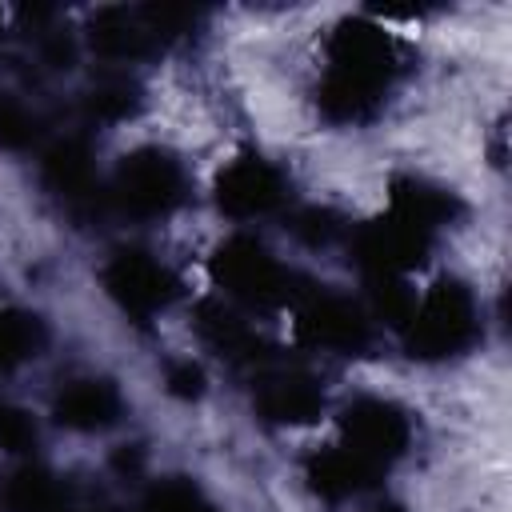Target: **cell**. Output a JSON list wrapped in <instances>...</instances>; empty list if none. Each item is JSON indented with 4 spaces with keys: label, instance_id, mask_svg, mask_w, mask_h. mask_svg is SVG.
Listing matches in <instances>:
<instances>
[{
    "label": "cell",
    "instance_id": "6da1fadb",
    "mask_svg": "<svg viewBox=\"0 0 512 512\" xmlns=\"http://www.w3.org/2000/svg\"><path fill=\"white\" fill-rule=\"evenodd\" d=\"M400 68L396 40L368 16H344L328 36V68L316 88V108L332 124H364L384 104Z\"/></svg>",
    "mask_w": 512,
    "mask_h": 512
},
{
    "label": "cell",
    "instance_id": "7a4b0ae2",
    "mask_svg": "<svg viewBox=\"0 0 512 512\" xmlns=\"http://www.w3.org/2000/svg\"><path fill=\"white\" fill-rule=\"evenodd\" d=\"M480 336V308L476 296L460 280H436L420 300L412 320L404 324V348L412 360L436 364L464 356Z\"/></svg>",
    "mask_w": 512,
    "mask_h": 512
},
{
    "label": "cell",
    "instance_id": "3957f363",
    "mask_svg": "<svg viewBox=\"0 0 512 512\" xmlns=\"http://www.w3.org/2000/svg\"><path fill=\"white\" fill-rule=\"evenodd\" d=\"M212 284L248 308H280L300 296L296 276L256 240V236H228L208 256Z\"/></svg>",
    "mask_w": 512,
    "mask_h": 512
},
{
    "label": "cell",
    "instance_id": "277c9868",
    "mask_svg": "<svg viewBox=\"0 0 512 512\" xmlns=\"http://www.w3.org/2000/svg\"><path fill=\"white\" fill-rule=\"evenodd\" d=\"M184 196H188L184 164L168 148H156V144L132 148L116 164L112 188H108V200L132 220H160L176 212Z\"/></svg>",
    "mask_w": 512,
    "mask_h": 512
},
{
    "label": "cell",
    "instance_id": "5b68a950",
    "mask_svg": "<svg viewBox=\"0 0 512 512\" xmlns=\"http://www.w3.org/2000/svg\"><path fill=\"white\" fill-rule=\"evenodd\" d=\"M100 280H104V292L116 300V308L128 312L132 320L160 316L176 300V292H180L176 272L160 256H152L144 248H120V252H112L108 264H104V272H100Z\"/></svg>",
    "mask_w": 512,
    "mask_h": 512
},
{
    "label": "cell",
    "instance_id": "8992f818",
    "mask_svg": "<svg viewBox=\"0 0 512 512\" xmlns=\"http://www.w3.org/2000/svg\"><path fill=\"white\" fill-rule=\"evenodd\" d=\"M296 336L320 352L360 356L372 344V320H368L364 304H356L352 296L312 288V292H300Z\"/></svg>",
    "mask_w": 512,
    "mask_h": 512
},
{
    "label": "cell",
    "instance_id": "52a82bcc",
    "mask_svg": "<svg viewBox=\"0 0 512 512\" xmlns=\"http://www.w3.org/2000/svg\"><path fill=\"white\" fill-rule=\"evenodd\" d=\"M340 432L352 452L372 460L376 468L400 460L412 448V416L384 396H356L340 412Z\"/></svg>",
    "mask_w": 512,
    "mask_h": 512
},
{
    "label": "cell",
    "instance_id": "ba28073f",
    "mask_svg": "<svg viewBox=\"0 0 512 512\" xmlns=\"http://www.w3.org/2000/svg\"><path fill=\"white\" fill-rule=\"evenodd\" d=\"M284 172L264 160L260 152H240L232 156L220 172H216V184H212V196H216V208L232 220H256V216H268L272 208L284 204Z\"/></svg>",
    "mask_w": 512,
    "mask_h": 512
},
{
    "label": "cell",
    "instance_id": "9c48e42d",
    "mask_svg": "<svg viewBox=\"0 0 512 512\" xmlns=\"http://www.w3.org/2000/svg\"><path fill=\"white\" fill-rule=\"evenodd\" d=\"M428 256V236L416 232L412 224L396 220L392 212L388 216H376V220H364L356 232H352V260L372 276H408L412 268H420Z\"/></svg>",
    "mask_w": 512,
    "mask_h": 512
},
{
    "label": "cell",
    "instance_id": "30bf717a",
    "mask_svg": "<svg viewBox=\"0 0 512 512\" xmlns=\"http://www.w3.org/2000/svg\"><path fill=\"white\" fill-rule=\"evenodd\" d=\"M252 408L268 424H312L324 412V388L308 372H268L252 388Z\"/></svg>",
    "mask_w": 512,
    "mask_h": 512
},
{
    "label": "cell",
    "instance_id": "8fae6325",
    "mask_svg": "<svg viewBox=\"0 0 512 512\" xmlns=\"http://www.w3.org/2000/svg\"><path fill=\"white\" fill-rule=\"evenodd\" d=\"M380 468L372 460H364L360 452H352L348 444H328L308 452L304 460V484L312 496L328 500V504H344L360 492H368L376 484Z\"/></svg>",
    "mask_w": 512,
    "mask_h": 512
},
{
    "label": "cell",
    "instance_id": "7c38bea8",
    "mask_svg": "<svg viewBox=\"0 0 512 512\" xmlns=\"http://www.w3.org/2000/svg\"><path fill=\"white\" fill-rule=\"evenodd\" d=\"M124 412V396L104 376H76L52 396V420L68 432H100L112 428Z\"/></svg>",
    "mask_w": 512,
    "mask_h": 512
},
{
    "label": "cell",
    "instance_id": "4fadbf2b",
    "mask_svg": "<svg viewBox=\"0 0 512 512\" xmlns=\"http://www.w3.org/2000/svg\"><path fill=\"white\" fill-rule=\"evenodd\" d=\"M44 184L72 208H92L96 204V160L84 136H60L44 148L40 156Z\"/></svg>",
    "mask_w": 512,
    "mask_h": 512
},
{
    "label": "cell",
    "instance_id": "5bb4252c",
    "mask_svg": "<svg viewBox=\"0 0 512 512\" xmlns=\"http://www.w3.org/2000/svg\"><path fill=\"white\" fill-rule=\"evenodd\" d=\"M392 216L396 220H404V224H412L416 232H424V236H432L436 228H448V224H456L460 220V196L452 192V188H444V184H436V180H424V176H396L392 180Z\"/></svg>",
    "mask_w": 512,
    "mask_h": 512
},
{
    "label": "cell",
    "instance_id": "9a60e30c",
    "mask_svg": "<svg viewBox=\"0 0 512 512\" xmlns=\"http://www.w3.org/2000/svg\"><path fill=\"white\" fill-rule=\"evenodd\" d=\"M88 44L100 60H112V64H128V60H140L148 56L156 44V36L148 32L140 8H100L92 20H88Z\"/></svg>",
    "mask_w": 512,
    "mask_h": 512
},
{
    "label": "cell",
    "instance_id": "2e32d148",
    "mask_svg": "<svg viewBox=\"0 0 512 512\" xmlns=\"http://www.w3.org/2000/svg\"><path fill=\"white\" fill-rule=\"evenodd\" d=\"M4 512H76V488L48 468H16L0 484Z\"/></svg>",
    "mask_w": 512,
    "mask_h": 512
},
{
    "label": "cell",
    "instance_id": "e0dca14e",
    "mask_svg": "<svg viewBox=\"0 0 512 512\" xmlns=\"http://www.w3.org/2000/svg\"><path fill=\"white\" fill-rule=\"evenodd\" d=\"M196 332H200V340L212 348V352H220L224 360H232V364H256V360H264V340L256 336V328L248 324V320H240L232 308H224V304H216V300H204L200 308H196Z\"/></svg>",
    "mask_w": 512,
    "mask_h": 512
},
{
    "label": "cell",
    "instance_id": "ac0fdd59",
    "mask_svg": "<svg viewBox=\"0 0 512 512\" xmlns=\"http://www.w3.org/2000/svg\"><path fill=\"white\" fill-rule=\"evenodd\" d=\"M48 340V328L36 312L24 308H0V372H12L40 356Z\"/></svg>",
    "mask_w": 512,
    "mask_h": 512
},
{
    "label": "cell",
    "instance_id": "d6986e66",
    "mask_svg": "<svg viewBox=\"0 0 512 512\" xmlns=\"http://www.w3.org/2000/svg\"><path fill=\"white\" fill-rule=\"evenodd\" d=\"M364 312H368V320H380V324L404 332V324L416 312V296H412V288L400 276H372L368 280V308Z\"/></svg>",
    "mask_w": 512,
    "mask_h": 512
},
{
    "label": "cell",
    "instance_id": "ffe728a7",
    "mask_svg": "<svg viewBox=\"0 0 512 512\" xmlns=\"http://www.w3.org/2000/svg\"><path fill=\"white\" fill-rule=\"evenodd\" d=\"M140 108V88L124 76H108L100 80L88 96H84V112L100 124H116V120H128L132 112Z\"/></svg>",
    "mask_w": 512,
    "mask_h": 512
},
{
    "label": "cell",
    "instance_id": "44dd1931",
    "mask_svg": "<svg viewBox=\"0 0 512 512\" xmlns=\"http://www.w3.org/2000/svg\"><path fill=\"white\" fill-rule=\"evenodd\" d=\"M144 512H216L212 500L184 476H168L160 484L148 488L144 496Z\"/></svg>",
    "mask_w": 512,
    "mask_h": 512
},
{
    "label": "cell",
    "instance_id": "7402d4cb",
    "mask_svg": "<svg viewBox=\"0 0 512 512\" xmlns=\"http://www.w3.org/2000/svg\"><path fill=\"white\" fill-rule=\"evenodd\" d=\"M36 136H40V116L16 96H0V148L24 152L36 144Z\"/></svg>",
    "mask_w": 512,
    "mask_h": 512
},
{
    "label": "cell",
    "instance_id": "603a6c76",
    "mask_svg": "<svg viewBox=\"0 0 512 512\" xmlns=\"http://www.w3.org/2000/svg\"><path fill=\"white\" fill-rule=\"evenodd\" d=\"M36 440H40V432H36L32 412L20 404H0V448L12 456H24L36 448Z\"/></svg>",
    "mask_w": 512,
    "mask_h": 512
},
{
    "label": "cell",
    "instance_id": "cb8c5ba5",
    "mask_svg": "<svg viewBox=\"0 0 512 512\" xmlns=\"http://www.w3.org/2000/svg\"><path fill=\"white\" fill-rule=\"evenodd\" d=\"M340 216L332 212V208H304V212H296V220H292V232L304 240V244H332L336 236H340Z\"/></svg>",
    "mask_w": 512,
    "mask_h": 512
},
{
    "label": "cell",
    "instance_id": "d4e9b609",
    "mask_svg": "<svg viewBox=\"0 0 512 512\" xmlns=\"http://www.w3.org/2000/svg\"><path fill=\"white\" fill-rule=\"evenodd\" d=\"M164 384L176 400H200L204 396V368L192 360H172L164 368Z\"/></svg>",
    "mask_w": 512,
    "mask_h": 512
},
{
    "label": "cell",
    "instance_id": "484cf974",
    "mask_svg": "<svg viewBox=\"0 0 512 512\" xmlns=\"http://www.w3.org/2000/svg\"><path fill=\"white\" fill-rule=\"evenodd\" d=\"M372 512H404V508H396V504H384V508H372Z\"/></svg>",
    "mask_w": 512,
    "mask_h": 512
},
{
    "label": "cell",
    "instance_id": "4316f807",
    "mask_svg": "<svg viewBox=\"0 0 512 512\" xmlns=\"http://www.w3.org/2000/svg\"><path fill=\"white\" fill-rule=\"evenodd\" d=\"M100 512H116V508H100Z\"/></svg>",
    "mask_w": 512,
    "mask_h": 512
}]
</instances>
